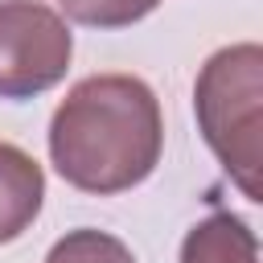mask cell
<instances>
[{"label": "cell", "mask_w": 263, "mask_h": 263, "mask_svg": "<svg viewBox=\"0 0 263 263\" xmlns=\"http://www.w3.org/2000/svg\"><path fill=\"white\" fill-rule=\"evenodd\" d=\"M164 144L152 86L136 74L82 78L49 119V156L62 181L82 193H123L140 185Z\"/></svg>", "instance_id": "1"}, {"label": "cell", "mask_w": 263, "mask_h": 263, "mask_svg": "<svg viewBox=\"0 0 263 263\" xmlns=\"http://www.w3.org/2000/svg\"><path fill=\"white\" fill-rule=\"evenodd\" d=\"M259 99H263V49L255 41L218 49L193 86L197 127L210 152L226 164L230 181L259 201Z\"/></svg>", "instance_id": "2"}, {"label": "cell", "mask_w": 263, "mask_h": 263, "mask_svg": "<svg viewBox=\"0 0 263 263\" xmlns=\"http://www.w3.org/2000/svg\"><path fill=\"white\" fill-rule=\"evenodd\" d=\"M74 37L41 0H0V99H33L70 70Z\"/></svg>", "instance_id": "3"}, {"label": "cell", "mask_w": 263, "mask_h": 263, "mask_svg": "<svg viewBox=\"0 0 263 263\" xmlns=\"http://www.w3.org/2000/svg\"><path fill=\"white\" fill-rule=\"evenodd\" d=\"M41 201H45L41 164L25 148L0 140V242L21 238L41 214Z\"/></svg>", "instance_id": "4"}, {"label": "cell", "mask_w": 263, "mask_h": 263, "mask_svg": "<svg viewBox=\"0 0 263 263\" xmlns=\"http://www.w3.org/2000/svg\"><path fill=\"white\" fill-rule=\"evenodd\" d=\"M181 263H259V242H255V230L218 210L210 218H201L185 242H181Z\"/></svg>", "instance_id": "5"}, {"label": "cell", "mask_w": 263, "mask_h": 263, "mask_svg": "<svg viewBox=\"0 0 263 263\" xmlns=\"http://www.w3.org/2000/svg\"><path fill=\"white\" fill-rule=\"evenodd\" d=\"M45 263H136V259L107 230H70L49 247Z\"/></svg>", "instance_id": "6"}, {"label": "cell", "mask_w": 263, "mask_h": 263, "mask_svg": "<svg viewBox=\"0 0 263 263\" xmlns=\"http://www.w3.org/2000/svg\"><path fill=\"white\" fill-rule=\"evenodd\" d=\"M58 4L78 25H90V29H123V25L144 21L160 0H58Z\"/></svg>", "instance_id": "7"}]
</instances>
